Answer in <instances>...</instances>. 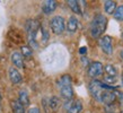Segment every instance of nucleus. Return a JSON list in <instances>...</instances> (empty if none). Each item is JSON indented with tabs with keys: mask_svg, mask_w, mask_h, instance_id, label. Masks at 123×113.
<instances>
[{
	"mask_svg": "<svg viewBox=\"0 0 123 113\" xmlns=\"http://www.w3.org/2000/svg\"><path fill=\"white\" fill-rule=\"evenodd\" d=\"M40 23L35 19H30L26 23V32H27V41L28 46L31 49H38L37 42V32L40 31Z\"/></svg>",
	"mask_w": 123,
	"mask_h": 113,
	"instance_id": "1",
	"label": "nucleus"
},
{
	"mask_svg": "<svg viewBox=\"0 0 123 113\" xmlns=\"http://www.w3.org/2000/svg\"><path fill=\"white\" fill-rule=\"evenodd\" d=\"M107 18L102 14H98L93 18L90 23V35L94 38H99L106 30Z\"/></svg>",
	"mask_w": 123,
	"mask_h": 113,
	"instance_id": "2",
	"label": "nucleus"
},
{
	"mask_svg": "<svg viewBox=\"0 0 123 113\" xmlns=\"http://www.w3.org/2000/svg\"><path fill=\"white\" fill-rule=\"evenodd\" d=\"M58 87L60 89L61 96L68 101H70L74 96V89L71 85V77L69 75H63L58 80Z\"/></svg>",
	"mask_w": 123,
	"mask_h": 113,
	"instance_id": "3",
	"label": "nucleus"
},
{
	"mask_svg": "<svg viewBox=\"0 0 123 113\" xmlns=\"http://www.w3.org/2000/svg\"><path fill=\"white\" fill-rule=\"evenodd\" d=\"M50 27H51L53 33L56 34V35L62 34L64 32V30H66V24H64L63 17H61V16L53 17L51 19V22H50Z\"/></svg>",
	"mask_w": 123,
	"mask_h": 113,
	"instance_id": "4",
	"label": "nucleus"
},
{
	"mask_svg": "<svg viewBox=\"0 0 123 113\" xmlns=\"http://www.w3.org/2000/svg\"><path fill=\"white\" fill-rule=\"evenodd\" d=\"M98 44H99L102 51L104 53H106V54H112L113 45H112V38H111V36H108V35L102 36V38H99V41H98Z\"/></svg>",
	"mask_w": 123,
	"mask_h": 113,
	"instance_id": "5",
	"label": "nucleus"
},
{
	"mask_svg": "<svg viewBox=\"0 0 123 113\" xmlns=\"http://www.w3.org/2000/svg\"><path fill=\"white\" fill-rule=\"evenodd\" d=\"M103 70H104V67H103L102 62H99V61L92 62L88 67V76L92 78H96L103 74Z\"/></svg>",
	"mask_w": 123,
	"mask_h": 113,
	"instance_id": "6",
	"label": "nucleus"
},
{
	"mask_svg": "<svg viewBox=\"0 0 123 113\" xmlns=\"http://www.w3.org/2000/svg\"><path fill=\"white\" fill-rule=\"evenodd\" d=\"M8 76H9L10 82L14 84V85H18V84L22 83L23 77H22V75H20L19 70L18 69H16L15 67L9 68V70H8Z\"/></svg>",
	"mask_w": 123,
	"mask_h": 113,
	"instance_id": "7",
	"label": "nucleus"
},
{
	"mask_svg": "<svg viewBox=\"0 0 123 113\" xmlns=\"http://www.w3.org/2000/svg\"><path fill=\"white\" fill-rule=\"evenodd\" d=\"M10 59H11V62L15 66L16 69H17V68H19V69L24 68V58H23V56L20 54V52H18V51L12 52L10 56Z\"/></svg>",
	"mask_w": 123,
	"mask_h": 113,
	"instance_id": "8",
	"label": "nucleus"
},
{
	"mask_svg": "<svg viewBox=\"0 0 123 113\" xmlns=\"http://www.w3.org/2000/svg\"><path fill=\"white\" fill-rule=\"evenodd\" d=\"M55 8H56V1H54V0H46L42 5V10L46 15L52 14L53 11L55 10Z\"/></svg>",
	"mask_w": 123,
	"mask_h": 113,
	"instance_id": "9",
	"label": "nucleus"
},
{
	"mask_svg": "<svg viewBox=\"0 0 123 113\" xmlns=\"http://www.w3.org/2000/svg\"><path fill=\"white\" fill-rule=\"evenodd\" d=\"M66 28H67V31L69 33H75L77 31V28H78V19H77V17H75V16L69 17Z\"/></svg>",
	"mask_w": 123,
	"mask_h": 113,
	"instance_id": "10",
	"label": "nucleus"
},
{
	"mask_svg": "<svg viewBox=\"0 0 123 113\" xmlns=\"http://www.w3.org/2000/svg\"><path fill=\"white\" fill-rule=\"evenodd\" d=\"M115 95H114V92H111V90H106L103 95V97L101 100V103H104V104H112L113 102L115 101Z\"/></svg>",
	"mask_w": 123,
	"mask_h": 113,
	"instance_id": "11",
	"label": "nucleus"
},
{
	"mask_svg": "<svg viewBox=\"0 0 123 113\" xmlns=\"http://www.w3.org/2000/svg\"><path fill=\"white\" fill-rule=\"evenodd\" d=\"M82 111V104L80 101L71 102L70 106L68 107L67 113H80Z\"/></svg>",
	"mask_w": 123,
	"mask_h": 113,
	"instance_id": "12",
	"label": "nucleus"
},
{
	"mask_svg": "<svg viewBox=\"0 0 123 113\" xmlns=\"http://www.w3.org/2000/svg\"><path fill=\"white\" fill-rule=\"evenodd\" d=\"M18 102L23 106H28L30 105V96L27 94L26 90H20L18 94Z\"/></svg>",
	"mask_w": 123,
	"mask_h": 113,
	"instance_id": "13",
	"label": "nucleus"
},
{
	"mask_svg": "<svg viewBox=\"0 0 123 113\" xmlns=\"http://www.w3.org/2000/svg\"><path fill=\"white\" fill-rule=\"evenodd\" d=\"M68 6L71 8V10L75 14L81 15V8H80V1H76V0H68Z\"/></svg>",
	"mask_w": 123,
	"mask_h": 113,
	"instance_id": "14",
	"label": "nucleus"
},
{
	"mask_svg": "<svg viewBox=\"0 0 123 113\" xmlns=\"http://www.w3.org/2000/svg\"><path fill=\"white\" fill-rule=\"evenodd\" d=\"M116 9V2L112 0H106L104 2V10L106 14H114Z\"/></svg>",
	"mask_w": 123,
	"mask_h": 113,
	"instance_id": "15",
	"label": "nucleus"
},
{
	"mask_svg": "<svg viewBox=\"0 0 123 113\" xmlns=\"http://www.w3.org/2000/svg\"><path fill=\"white\" fill-rule=\"evenodd\" d=\"M104 70L106 72V77L116 78V76H117V69H116L115 66H113V64H106L104 67Z\"/></svg>",
	"mask_w": 123,
	"mask_h": 113,
	"instance_id": "16",
	"label": "nucleus"
},
{
	"mask_svg": "<svg viewBox=\"0 0 123 113\" xmlns=\"http://www.w3.org/2000/svg\"><path fill=\"white\" fill-rule=\"evenodd\" d=\"M11 109H12V113H26L25 112V107L17 100L11 101Z\"/></svg>",
	"mask_w": 123,
	"mask_h": 113,
	"instance_id": "17",
	"label": "nucleus"
},
{
	"mask_svg": "<svg viewBox=\"0 0 123 113\" xmlns=\"http://www.w3.org/2000/svg\"><path fill=\"white\" fill-rule=\"evenodd\" d=\"M20 54L23 56V58L30 59L31 56H33V50L31 49L28 45H23L22 48H20Z\"/></svg>",
	"mask_w": 123,
	"mask_h": 113,
	"instance_id": "18",
	"label": "nucleus"
},
{
	"mask_svg": "<svg viewBox=\"0 0 123 113\" xmlns=\"http://www.w3.org/2000/svg\"><path fill=\"white\" fill-rule=\"evenodd\" d=\"M113 16H114V18H115L116 20L123 22V5L122 6H119V7L116 8L115 11H114V14H113Z\"/></svg>",
	"mask_w": 123,
	"mask_h": 113,
	"instance_id": "19",
	"label": "nucleus"
},
{
	"mask_svg": "<svg viewBox=\"0 0 123 113\" xmlns=\"http://www.w3.org/2000/svg\"><path fill=\"white\" fill-rule=\"evenodd\" d=\"M59 104H60V101L56 96H52V97L50 98V101H49V105H50V109L51 110H56Z\"/></svg>",
	"mask_w": 123,
	"mask_h": 113,
	"instance_id": "20",
	"label": "nucleus"
},
{
	"mask_svg": "<svg viewBox=\"0 0 123 113\" xmlns=\"http://www.w3.org/2000/svg\"><path fill=\"white\" fill-rule=\"evenodd\" d=\"M40 30H41V38H42V42L43 43H46L49 40V32L45 30L43 26L40 27Z\"/></svg>",
	"mask_w": 123,
	"mask_h": 113,
	"instance_id": "21",
	"label": "nucleus"
},
{
	"mask_svg": "<svg viewBox=\"0 0 123 113\" xmlns=\"http://www.w3.org/2000/svg\"><path fill=\"white\" fill-rule=\"evenodd\" d=\"M114 95H115V98H119L120 103L122 104L123 103V93H121L119 90H114Z\"/></svg>",
	"mask_w": 123,
	"mask_h": 113,
	"instance_id": "22",
	"label": "nucleus"
},
{
	"mask_svg": "<svg viewBox=\"0 0 123 113\" xmlns=\"http://www.w3.org/2000/svg\"><path fill=\"white\" fill-rule=\"evenodd\" d=\"M28 113H41V112H40V109H38V107L33 106V107H31V109L28 110Z\"/></svg>",
	"mask_w": 123,
	"mask_h": 113,
	"instance_id": "23",
	"label": "nucleus"
},
{
	"mask_svg": "<svg viewBox=\"0 0 123 113\" xmlns=\"http://www.w3.org/2000/svg\"><path fill=\"white\" fill-rule=\"evenodd\" d=\"M86 52H87V48H85V46H82L81 49L79 50V53H80V54H85Z\"/></svg>",
	"mask_w": 123,
	"mask_h": 113,
	"instance_id": "24",
	"label": "nucleus"
},
{
	"mask_svg": "<svg viewBox=\"0 0 123 113\" xmlns=\"http://www.w3.org/2000/svg\"><path fill=\"white\" fill-rule=\"evenodd\" d=\"M120 58H121V59L123 60V50L121 51V52H120Z\"/></svg>",
	"mask_w": 123,
	"mask_h": 113,
	"instance_id": "25",
	"label": "nucleus"
},
{
	"mask_svg": "<svg viewBox=\"0 0 123 113\" xmlns=\"http://www.w3.org/2000/svg\"><path fill=\"white\" fill-rule=\"evenodd\" d=\"M1 100H2V97H1V94H0V102H1Z\"/></svg>",
	"mask_w": 123,
	"mask_h": 113,
	"instance_id": "26",
	"label": "nucleus"
},
{
	"mask_svg": "<svg viewBox=\"0 0 123 113\" xmlns=\"http://www.w3.org/2000/svg\"><path fill=\"white\" fill-rule=\"evenodd\" d=\"M122 85H123V76H122Z\"/></svg>",
	"mask_w": 123,
	"mask_h": 113,
	"instance_id": "27",
	"label": "nucleus"
},
{
	"mask_svg": "<svg viewBox=\"0 0 123 113\" xmlns=\"http://www.w3.org/2000/svg\"><path fill=\"white\" fill-rule=\"evenodd\" d=\"M122 38H123V32H122Z\"/></svg>",
	"mask_w": 123,
	"mask_h": 113,
	"instance_id": "28",
	"label": "nucleus"
},
{
	"mask_svg": "<svg viewBox=\"0 0 123 113\" xmlns=\"http://www.w3.org/2000/svg\"><path fill=\"white\" fill-rule=\"evenodd\" d=\"M121 113H123V110H122V111H121Z\"/></svg>",
	"mask_w": 123,
	"mask_h": 113,
	"instance_id": "29",
	"label": "nucleus"
}]
</instances>
